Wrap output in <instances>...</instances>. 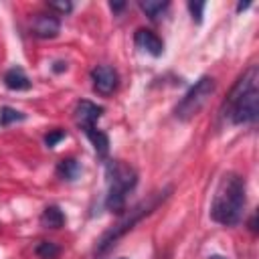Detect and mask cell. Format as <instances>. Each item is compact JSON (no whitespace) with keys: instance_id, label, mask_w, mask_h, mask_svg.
Wrapping results in <instances>:
<instances>
[{"instance_id":"cell-1","label":"cell","mask_w":259,"mask_h":259,"mask_svg":"<svg viewBox=\"0 0 259 259\" xmlns=\"http://www.w3.org/2000/svg\"><path fill=\"white\" fill-rule=\"evenodd\" d=\"M259 69L257 65H251L241 79L231 89L227 101L223 103V115L229 117L231 123L243 125V123H255L259 115Z\"/></svg>"},{"instance_id":"cell-2","label":"cell","mask_w":259,"mask_h":259,"mask_svg":"<svg viewBox=\"0 0 259 259\" xmlns=\"http://www.w3.org/2000/svg\"><path fill=\"white\" fill-rule=\"evenodd\" d=\"M245 180L235 172L223 174L210 202V219L219 225L233 227L243 219L245 210Z\"/></svg>"},{"instance_id":"cell-3","label":"cell","mask_w":259,"mask_h":259,"mask_svg":"<svg viewBox=\"0 0 259 259\" xmlns=\"http://www.w3.org/2000/svg\"><path fill=\"white\" fill-rule=\"evenodd\" d=\"M170 192H172V188L168 186V188H164V190H158V192H154V194H150L146 200H142V202H138L134 208H130L121 219H119V223H115L111 229H107L101 237H99V241H97V245H95V257H105L113 247H115V243L127 233V231H132L146 214H150V212H154L168 196H170Z\"/></svg>"},{"instance_id":"cell-4","label":"cell","mask_w":259,"mask_h":259,"mask_svg":"<svg viewBox=\"0 0 259 259\" xmlns=\"http://www.w3.org/2000/svg\"><path fill=\"white\" fill-rule=\"evenodd\" d=\"M105 178H107L105 208L111 212L123 214L127 192L134 190L138 184V172L121 160H109L105 164Z\"/></svg>"},{"instance_id":"cell-5","label":"cell","mask_w":259,"mask_h":259,"mask_svg":"<svg viewBox=\"0 0 259 259\" xmlns=\"http://www.w3.org/2000/svg\"><path fill=\"white\" fill-rule=\"evenodd\" d=\"M212 91H214V79H212V77H200V79L188 89V93L182 97V101L176 105V109H174L176 117L182 119V121L192 119V117L202 109V105H204L206 99L212 95Z\"/></svg>"},{"instance_id":"cell-6","label":"cell","mask_w":259,"mask_h":259,"mask_svg":"<svg viewBox=\"0 0 259 259\" xmlns=\"http://www.w3.org/2000/svg\"><path fill=\"white\" fill-rule=\"evenodd\" d=\"M91 81H93V89L99 95H111L117 89L119 83V75L113 67L109 65H97L91 71Z\"/></svg>"},{"instance_id":"cell-7","label":"cell","mask_w":259,"mask_h":259,"mask_svg":"<svg viewBox=\"0 0 259 259\" xmlns=\"http://www.w3.org/2000/svg\"><path fill=\"white\" fill-rule=\"evenodd\" d=\"M101 113H103V107L95 105L93 101H87V99H83L75 105V119H77V123L83 132L91 130V127H97L95 123L101 117Z\"/></svg>"},{"instance_id":"cell-8","label":"cell","mask_w":259,"mask_h":259,"mask_svg":"<svg viewBox=\"0 0 259 259\" xmlns=\"http://www.w3.org/2000/svg\"><path fill=\"white\" fill-rule=\"evenodd\" d=\"M30 30L38 38H55L61 30V20L55 14H34Z\"/></svg>"},{"instance_id":"cell-9","label":"cell","mask_w":259,"mask_h":259,"mask_svg":"<svg viewBox=\"0 0 259 259\" xmlns=\"http://www.w3.org/2000/svg\"><path fill=\"white\" fill-rule=\"evenodd\" d=\"M134 42H136V47H138L140 51H144V53H148V55H152V57H160V55L164 53V42H162V38H160L156 32L148 30V28H138L136 34H134Z\"/></svg>"},{"instance_id":"cell-10","label":"cell","mask_w":259,"mask_h":259,"mask_svg":"<svg viewBox=\"0 0 259 259\" xmlns=\"http://www.w3.org/2000/svg\"><path fill=\"white\" fill-rule=\"evenodd\" d=\"M2 81H4V85H6L10 91H26V89L32 87V81L28 79V75L24 73L22 67H10V69L4 73Z\"/></svg>"},{"instance_id":"cell-11","label":"cell","mask_w":259,"mask_h":259,"mask_svg":"<svg viewBox=\"0 0 259 259\" xmlns=\"http://www.w3.org/2000/svg\"><path fill=\"white\" fill-rule=\"evenodd\" d=\"M40 225L45 229H61L65 225V212L57 204H49L40 214Z\"/></svg>"},{"instance_id":"cell-12","label":"cell","mask_w":259,"mask_h":259,"mask_svg":"<svg viewBox=\"0 0 259 259\" xmlns=\"http://www.w3.org/2000/svg\"><path fill=\"white\" fill-rule=\"evenodd\" d=\"M85 136L89 138V142H91L95 154H97L99 158H105L107 152H109V138H107V134H103V132L97 130V127H91V130H85Z\"/></svg>"},{"instance_id":"cell-13","label":"cell","mask_w":259,"mask_h":259,"mask_svg":"<svg viewBox=\"0 0 259 259\" xmlns=\"http://www.w3.org/2000/svg\"><path fill=\"white\" fill-rule=\"evenodd\" d=\"M81 174V164L75 160V158H63L59 164H57V176L63 178V180H75L77 176Z\"/></svg>"},{"instance_id":"cell-14","label":"cell","mask_w":259,"mask_h":259,"mask_svg":"<svg viewBox=\"0 0 259 259\" xmlns=\"http://www.w3.org/2000/svg\"><path fill=\"white\" fill-rule=\"evenodd\" d=\"M168 2L166 0H142L140 2V8L146 12V16L150 20H158L166 10H168Z\"/></svg>"},{"instance_id":"cell-15","label":"cell","mask_w":259,"mask_h":259,"mask_svg":"<svg viewBox=\"0 0 259 259\" xmlns=\"http://www.w3.org/2000/svg\"><path fill=\"white\" fill-rule=\"evenodd\" d=\"M34 253L40 257V259H57L59 253H61V247L53 241H40L34 249Z\"/></svg>"},{"instance_id":"cell-16","label":"cell","mask_w":259,"mask_h":259,"mask_svg":"<svg viewBox=\"0 0 259 259\" xmlns=\"http://www.w3.org/2000/svg\"><path fill=\"white\" fill-rule=\"evenodd\" d=\"M24 117H26V115H24L22 111L14 109V107L4 105V107L0 109V125H2V127H8V125L14 123V121H22Z\"/></svg>"},{"instance_id":"cell-17","label":"cell","mask_w":259,"mask_h":259,"mask_svg":"<svg viewBox=\"0 0 259 259\" xmlns=\"http://www.w3.org/2000/svg\"><path fill=\"white\" fill-rule=\"evenodd\" d=\"M204 2L202 0H190L188 2V10H190V14H192V20L196 22V24H200L202 22V10H204Z\"/></svg>"},{"instance_id":"cell-18","label":"cell","mask_w":259,"mask_h":259,"mask_svg":"<svg viewBox=\"0 0 259 259\" xmlns=\"http://www.w3.org/2000/svg\"><path fill=\"white\" fill-rule=\"evenodd\" d=\"M65 136H67V134H65L63 130H51V132L45 136V144H47L49 148H55L61 140H65Z\"/></svg>"},{"instance_id":"cell-19","label":"cell","mask_w":259,"mask_h":259,"mask_svg":"<svg viewBox=\"0 0 259 259\" xmlns=\"http://www.w3.org/2000/svg\"><path fill=\"white\" fill-rule=\"evenodd\" d=\"M49 8L51 10H57L59 14H69L71 10H73V4L71 2H49Z\"/></svg>"},{"instance_id":"cell-20","label":"cell","mask_w":259,"mask_h":259,"mask_svg":"<svg viewBox=\"0 0 259 259\" xmlns=\"http://www.w3.org/2000/svg\"><path fill=\"white\" fill-rule=\"evenodd\" d=\"M53 71H55V73H63V71H67V63H65V61H57V63L53 65Z\"/></svg>"},{"instance_id":"cell-21","label":"cell","mask_w":259,"mask_h":259,"mask_svg":"<svg viewBox=\"0 0 259 259\" xmlns=\"http://www.w3.org/2000/svg\"><path fill=\"white\" fill-rule=\"evenodd\" d=\"M123 6H125V2H109V8H111L113 12H119V10H123Z\"/></svg>"},{"instance_id":"cell-22","label":"cell","mask_w":259,"mask_h":259,"mask_svg":"<svg viewBox=\"0 0 259 259\" xmlns=\"http://www.w3.org/2000/svg\"><path fill=\"white\" fill-rule=\"evenodd\" d=\"M251 6V2H239L237 4V12H243V10H247Z\"/></svg>"},{"instance_id":"cell-23","label":"cell","mask_w":259,"mask_h":259,"mask_svg":"<svg viewBox=\"0 0 259 259\" xmlns=\"http://www.w3.org/2000/svg\"><path fill=\"white\" fill-rule=\"evenodd\" d=\"M208 259H227V257H223V255H210Z\"/></svg>"}]
</instances>
